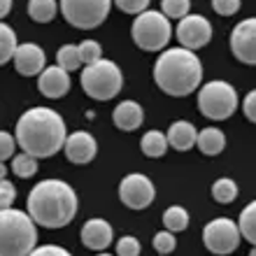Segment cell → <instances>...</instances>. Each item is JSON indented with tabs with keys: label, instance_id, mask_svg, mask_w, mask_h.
<instances>
[{
	"label": "cell",
	"instance_id": "1",
	"mask_svg": "<svg viewBox=\"0 0 256 256\" xmlns=\"http://www.w3.org/2000/svg\"><path fill=\"white\" fill-rule=\"evenodd\" d=\"M68 138V128L63 116L52 108H30L19 116L14 140L21 152L35 158H49L63 149Z\"/></svg>",
	"mask_w": 256,
	"mask_h": 256
},
{
	"label": "cell",
	"instance_id": "2",
	"mask_svg": "<svg viewBox=\"0 0 256 256\" xmlns=\"http://www.w3.org/2000/svg\"><path fill=\"white\" fill-rule=\"evenodd\" d=\"M80 210L77 194L63 180H42L28 194V216L42 228H63Z\"/></svg>",
	"mask_w": 256,
	"mask_h": 256
},
{
	"label": "cell",
	"instance_id": "3",
	"mask_svg": "<svg viewBox=\"0 0 256 256\" xmlns=\"http://www.w3.org/2000/svg\"><path fill=\"white\" fill-rule=\"evenodd\" d=\"M154 82L163 94L182 98L194 94L202 82V63L200 58L184 47L163 49V54L156 58Z\"/></svg>",
	"mask_w": 256,
	"mask_h": 256
},
{
	"label": "cell",
	"instance_id": "4",
	"mask_svg": "<svg viewBox=\"0 0 256 256\" xmlns=\"http://www.w3.org/2000/svg\"><path fill=\"white\" fill-rule=\"evenodd\" d=\"M38 247V228L28 212L0 210V256H28Z\"/></svg>",
	"mask_w": 256,
	"mask_h": 256
},
{
	"label": "cell",
	"instance_id": "5",
	"mask_svg": "<svg viewBox=\"0 0 256 256\" xmlns=\"http://www.w3.org/2000/svg\"><path fill=\"white\" fill-rule=\"evenodd\" d=\"M124 86V74L114 61L100 58V61L84 66L82 70V88L94 100H112Z\"/></svg>",
	"mask_w": 256,
	"mask_h": 256
},
{
	"label": "cell",
	"instance_id": "6",
	"mask_svg": "<svg viewBox=\"0 0 256 256\" xmlns=\"http://www.w3.org/2000/svg\"><path fill=\"white\" fill-rule=\"evenodd\" d=\"M130 35L142 52H163L172 38V26H170L168 16H163L161 12L144 10L135 16L133 26H130Z\"/></svg>",
	"mask_w": 256,
	"mask_h": 256
},
{
	"label": "cell",
	"instance_id": "7",
	"mask_svg": "<svg viewBox=\"0 0 256 256\" xmlns=\"http://www.w3.org/2000/svg\"><path fill=\"white\" fill-rule=\"evenodd\" d=\"M198 110L212 122H224L238 110V94L228 82L212 80L198 91Z\"/></svg>",
	"mask_w": 256,
	"mask_h": 256
},
{
	"label": "cell",
	"instance_id": "8",
	"mask_svg": "<svg viewBox=\"0 0 256 256\" xmlns=\"http://www.w3.org/2000/svg\"><path fill=\"white\" fill-rule=\"evenodd\" d=\"M61 14L70 26L91 30L108 19L112 0H61Z\"/></svg>",
	"mask_w": 256,
	"mask_h": 256
},
{
	"label": "cell",
	"instance_id": "9",
	"mask_svg": "<svg viewBox=\"0 0 256 256\" xmlns=\"http://www.w3.org/2000/svg\"><path fill=\"white\" fill-rule=\"evenodd\" d=\"M240 230L228 216H216L202 228V244L216 256H228L240 247Z\"/></svg>",
	"mask_w": 256,
	"mask_h": 256
},
{
	"label": "cell",
	"instance_id": "10",
	"mask_svg": "<svg viewBox=\"0 0 256 256\" xmlns=\"http://www.w3.org/2000/svg\"><path fill=\"white\" fill-rule=\"evenodd\" d=\"M119 198L126 208L130 210H144L149 208L156 198V189L152 180L142 172H130L119 184Z\"/></svg>",
	"mask_w": 256,
	"mask_h": 256
},
{
	"label": "cell",
	"instance_id": "11",
	"mask_svg": "<svg viewBox=\"0 0 256 256\" xmlns=\"http://www.w3.org/2000/svg\"><path fill=\"white\" fill-rule=\"evenodd\" d=\"M175 35L184 49L196 52V49L205 47L212 40V24L202 14H186L177 24Z\"/></svg>",
	"mask_w": 256,
	"mask_h": 256
},
{
	"label": "cell",
	"instance_id": "12",
	"mask_svg": "<svg viewBox=\"0 0 256 256\" xmlns=\"http://www.w3.org/2000/svg\"><path fill=\"white\" fill-rule=\"evenodd\" d=\"M230 52L244 66H254L256 63V19H244L233 28Z\"/></svg>",
	"mask_w": 256,
	"mask_h": 256
},
{
	"label": "cell",
	"instance_id": "13",
	"mask_svg": "<svg viewBox=\"0 0 256 256\" xmlns=\"http://www.w3.org/2000/svg\"><path fill=\"white\" fill-rule=\"evenodd\" d=\"M63 149H66V156L68 161L74 163V166H86L96 158L98 154V142L91 133L86 130H74L66 138L63 142Z\"/></svg>",
	"mask_w": 256,
	"mask_h": 256
},
{
	"label": "cell",
	"instance_id": "14",
	"mask_svg": "<svg viewBox=\"0 0 256 256\" xmlns=\"http://www.w3.org/2000/svg\"><path fill=\"white\" fill-rule=\"evenodd\" d=\"M14 68L16 72L24 74V77H35L40 74L44 68H47V56H44V49L35 42H24V44H16L14 49Z\"/></svg>",
	"mask_w": 256,
	"mask_h": 256
},
{
	"label": "cell",
	"instance_id": "15",
	"mask_svg": "<svg viewBox=\"0 0 256 256\" xmlns=\"http://www.w3.org/2000/svg\"><path fill=\"white\" fill-rule=\"evenodd\" d=\"M38 88L44 98H63L70 91V74L58 66H49L38 74Z\"/></svg>",
	"mask_w": 256,
	"mask_h": 256
},
{
	"label": "cell",
	"instance_id": "16",
	"mask_svg": "<svg viewBox=\"0 0 256 256\" xmlns=\"http://www.w3.org/2000/svg\"><path fill=\"white\" fill-rule=\"evenodd\" d=\"M82 242L86 250H94V252H105L112 244V238H114V230L110 226L105 219H88L84 226H82Z\"/></svg>",
	"mask_w": 256,
	"mask_h": 256
},
{
	"label": "cell",
	"instance_id": "17",
	"mask_svg": "<svg viewBox=\"0 0 256 256\" xmlns=\"http://www.w3.org/2000/svg\"><path fill=\"white\" fill-rule=\"evenodd\" d=\"M112 122L119 130L124 133H130V130H138L144 122V112H142L140 102L135 100H122L112 112Z\"/></svg>",
	"mask_w": 256,
	"mask_h": 256
},
{
	"label": "cell",
	"instance_id": "18",
	"mask_svg": "<svg viewBox=\"0 0 256 256\" xmlns=\"http://www.w3.org/2000/svg\"><path fill=\"white\" fill-rule=\"evenodd\" d=\"M196 135H198V130L194 124L180 119L168 128L166 140H168V147L177 149V152H189L191 147H196Z\"/></svg>",
	"mask_w": 256,
	"mask_h": 256
},
{
	"label": "cell",
	"instance_id": "19",
	"mask_svg": "<svg viewBox=\"0 0 256 256\" xmlns=\"http://www.w3.org/2000/svg\"><path fill=\"white\" fill-rule=\"evenodd\" d=\"M196 147L205 156H216L226 147V135H224L222 128H205L196 135Z\"/></svg>",
	"mask_w": 256,
	"mask_h": 256
},
{
	"label": "cell",
	"instance_id": "20",
	"mask_svg": "<svg viewBox=\"0 0 256 256\" xmlns=\"http://www.w3.org/2000/svg\"><path fill=\"white\" fill-rule=\"evenodd\" d=\"M142 154L149 156V158H161L166 152H168V140H166V133L161 130H147L140 140Z\"/></svg>",
	"mask_w": 256,
	"mask_h": 256
},
{
	"label": "cell",
	"instance_id": "21",
	"mask_svg": "<svg viewBox=\"0 0 256 256\" xmlns=\"http://www.w3.org/2000/svg\"><path fill=\"white\" fill-rule=\"evenodd\" d=\"M58 12L56 0H28V16L38 24H49Z\"/></svg>",
	"mask_w": 256,
	"mask_h": 256
},
{
	"label": "cell",
	"instance_id": "22",
	"mask_svg": "<svg viewBox=\"0 0 256 256\" xmlns=\"http://www.w3.org/2000/svg\"><path fill=\"white\" fill-rule=\"evenodd\" d=\"M163 224H166V230H170V233L186 230V226H189V212L182 205H172V208H168L163 212Z\"/></svg>",
	"mask_w": 256,
	"mask_h": 256
},
{
	"label": "cell",
	"instance_id": "23",
	"mask_svg": "<svg viewBox=\"0 0 256 256\" xmlns=\"http://www.w3.org/2000/svg\"><path fill=\"white\" fill-rule=\"evenodd\" d=\"M212 198H214L219 205H230V202L238 198V184L230 180V177H219L214 184H212Z\"/></svg>",
	"mask_w": 256,
	"mask_h": 256
},
{
	"label": "cell",
	"instance_id": "24",
	"mask_svg": "<svg viewBox=\"0 0 256 256\" xmlns=\"http://www.w3.org/2000/svg\"><path fill=\"white\" fill-rule=\"evenodd\" d=\"M240 236H244L247 242H256V202H250L247 208L240 212V222L236 224Z\"/></svg>",
	"mask_w": 256,
	"mask_h": 256
},
{
	"label": "cell",
	"instance_id": "25",
	"mask_svg": "<svg viewBox=\"0 0 256 256\" xmlns=\"http://www.w3.org/2000/svg\"><path fill=\"white\" fill-rule=\"evenodd\" d=\"M12 172L21 180H28V177H33L38 172V158L26 152H21V154H14L12 156Z\"/></svg>",
	"mask_w": 256,
	"mask_h": 256
},
{
	"label": "cell",
	"instance_id": "26",
	"mask_svg": "<svg viewBox=\"0 0 256 256\" xmlns=\"http://www.w3.org/2000/svg\"><path fill=\"white\" fill-rule=\"evenodd\" d=\"M16 33L12 28L0 21V66H5L7 61H12L14 49H16Z\"/></svg>",
	"mask_w": 256,
	"mask_h": 256
},
{
	"label": "cell",
	"instance_id": "27",
	"mask_svg": "<svg viewBox=\"0 0 256 256\" xmlns=\"http://www.w3.org/2000/svg\"><path fill=\"white\" fill-rule=\"evenodd\" d=\"M56 66L63 68L66 72H72V70H80L82 61H80V52H77V44H63L56 54Z\"/></svg>",
	"mask_w": 256,
	"mask_h": 256
},
{
	"label": "cell",
	"instance_id": "28",
	"mask_svg": "<svg viewBox=\"0 0 256 256\" xmlns=\"http://www.w3.org/2000/svg\"><path fill=\"white\" fill-rule=\"evenodd\" d=\"M191 10V0H161V14L168 19H182Z\"/></svg>",
	"mask_w": 256,
	"mask_h": 256
},
{
	"label": "cell",
	"instance_id": "29",
	"mask_svg": "<svg viewBox=\"0 0 256 256\" xmlns=\"http://www.w3.org/2000/svg\"><path fill=\"white\" fill-rule=\"evenodd\" d=\"M77 52H80L82 66H91V63H96V61H100V58H102V47H100V44H98L96 40H84V42H80Z\"/></svg>",
	"mask_w": 256,
	"mask_h": 256
},
{
	"label": "cell",
	"instance_id": "30",
	"mask_svg": "<svg viewBox=\"0 0 256 256\" xmlns=\"http://www.w3.org/2000/svg\"><path fill=\"white\" fill-rule=\"evenodd\" d=\"M177 247V240H175V233L170 230H158L154 236V250L158 254H172Z\"/></svg>",
	"mask_w": 256,
	"mask_h": 256
},
{
	"label": "cell",
	"instance_id": "31",
	"mask_svg": "<svg viewBox=\"0 0 256 256\" xmlns=\"http://www.w3.org/2000/svg\"><path fill=\"white\" fill-rule=\"evenodd\" d=\"M142 247L135 236H124L116 240V256H140Z\"/></svg>",
	"mask_w": 256,
	"mask_h": 256
},
{
	"label": "cell",
	"instance_id": "32",
	"mask_svg": "<svg viewBox=\"0 0 256 256\" xmlns=\"http://www.w3.org/2000/svg\"><path fill=\"white\" fill-rule=\"evenodd\" d=\"M149 2L152 0H114V5L122 10V12H126V14H138L140 12H144V10H149Z\"/></svg>",
	"mask_w": 256,
	"mask_h": 256
},
{
	"label": "cell",
	"instance_id": "33",
	"mask_svg": "<svg viewBox=\"0 0 256 256\" xmlns=\"http://www.w3.org/2000/svg\"><path fill=\"white\" fill-rule=\"evenodd\" d=\"M14 149H16V140H14V135L0 130V161L5 163L7 158H12Z\"/></svg>",
	"mask_w": 256,
	"mask_h": 256
},
{
	"label": "cell",
	"instance_id": "34",
	"mask_svg": "<svg viewBox=\"0 0 256 256\" xmlns=\"http://www.w3.org/2000/svg\"><path fill=\"white\" fill-rule=\"evenodd\" d=\"M240 5H242V0H212L214 12L222 14V16H233L240 10Z\"/></svg>",
	"mask_w": 256,
	"mask_h": 256
},
{
	"label": "cell",
	"instance_id": "35",
	"mask_svg": "<svg viewBox=\"0 0 256 256\" xmlns=\"http://www.w3.org/2000/svg\"><path fill=\"white\" fill-rule=\"evenodd\" d=\"M14 198H16V189H14V184L7 182V180H2V182H0V210L12 208Z\"/></svg>",
	"mask_w": 256,
	"mask_h": 256
},
{
	"label": "cell",
	"instance_id": "36",
	"mask_svg": "<svg viewBox=\"0 0 256 256\" xmlns=\"http://www.w3.org/2000/svg\"><path fill=\"white\" fill-rule=\"evenodd\" d=\"M28 256H72V254H70L66 247H58V244H40V247H35Z\"/></svg>",
	"mask_w": 256,
	"mask_h": 256
},
{
	"label": "cell",
	"instance_id": "37",
	"mask_svg": "<svg viewBox=\"0 0 256 256\" xmlns=\"http://www.w3.org/2000/svg\"><path fill=\"white\" fill-rule=\"evenodd\" d=\"M242 112H244V116H247V122H252V124L256 122V91L247 94V98H244V102H242Z\"/></svg>",
	"mask_w": 256,
	"mask_h": 256
},
{
	"label": "cell",
	"instance_id": "38",
	"mask_svg": "<svg viewBox=\"0 0 256 256\" xmlns=\"http://www.w3.org/2000/svg\"><path fill=\"white\" fill-rule=\"evenodd\" d=\"M10 10H12V0H0V19H2V16H7V14H10Z\"/></svg>",
	"mask_w": 256,
	"mask_h": 256
},
{
	"label": "cell",
	"instance_id": "39",
	"mask_svg": "<svg viewBox=\"0 0 256 256\" xmlns=\"http://www.w3.org/2000/svg\"><path fill=\"white\" fill-rule=\"evenodd\" d=\"M5 175H7V166H5L2 161H0V182L5 180Z\"/></svg>",
	"mask_w": 256,
	"mask_h": 256
},
{
	"label": "cell",
	"instance_id": "40",
	"mask_svg": "<svg viewBox=\"0 0 256 256\" xmlns=\"http://www.w3.org/2000/svg\"><path fill=\"white\" fill-rule=\"evenodd\" d=\"M250 256H256V252H254V250H252V252H250Z\"/></svg>",
	"mask_w": 256,
	"mask_h": 256
},
{
	"label": "cell",
	"instance_id": "41",
	"mask_svg": "<svg viewBox=\"0 0 256 256\" xmlns=\"http://www.w3.org/2000/svg\"><path fill=\"white\" fill-rule=\"evenodd\" d=\"M98 256H112V254H105V252H102V254H98Z\"/></svg>",
	"mask_w": 256,
	"mask_h": 256
}]
</instances>
